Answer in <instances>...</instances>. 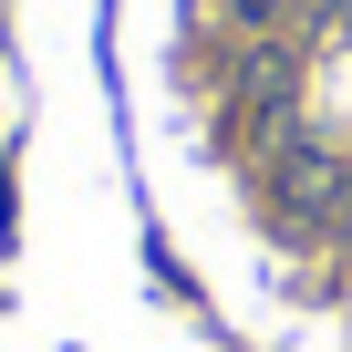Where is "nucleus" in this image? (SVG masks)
Segmentation results:
<instances>
[{
    "mask_svg": "<svg viewBox=\"0 0 352 352\" xmlns=\"http://www.w3.org/2000/svg\"><path fill=\"white\" fill-rule=\"evenodd\" d=\"M228 21H239V32H259V42H270V32H280V21H290V0H228Z\"/></svg>",
    "mask_w": 352,
    "mask_h": 352,
    "instance_id": "nucleus-1",
    "label": "nucleus"
}]
</instances>
